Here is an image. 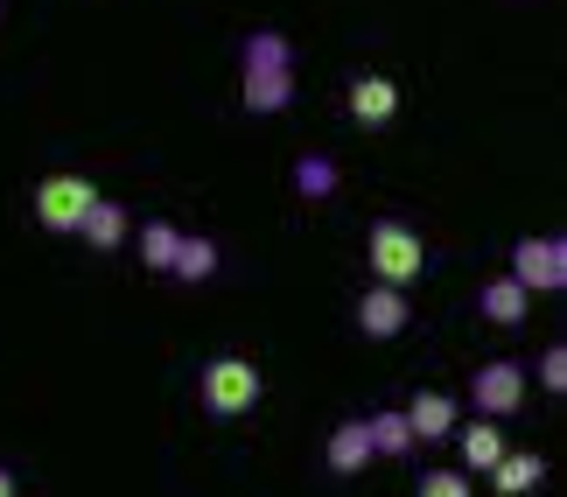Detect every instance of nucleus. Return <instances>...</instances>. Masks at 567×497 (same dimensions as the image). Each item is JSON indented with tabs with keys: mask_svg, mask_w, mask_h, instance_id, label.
I'll use <instances>...</instances> for the list:
<instances>
[{
	"mask_svg": "<svg viewBox=\"0 0 567 497\" xmlns=\"http://www.w3.org/2000/svg\"><path fill=\"white\" fill-rule=\"evenodd\" d=\"M238 63H246V92H238L246 113L252 120L288 113V105H295V42L280 29H252L246 50H238Z\"/></svg>",
	"mask_w": 567,
	"mask_h": 497,
	"instance_id": "1",
	"label": "nucleus"
},
{
	"mask_svg": "<svg viewBox=\"0 0 567 497\" xmlns=\"http://www.w3.org/2000/svg\"><path fill=\"white\" fill-rule=\"evenodd\" d=\"M259 393H267V379H259V364L252 358H210L204 364V379H196V400H204V414L210 421H246Z\"/></svg>",
	"mask_w": 567,
	"mask_h": 497,
	"instance_id": "2",
	"label": "nucleus"
},
{
	"mask_svg": "<svg viewBox=\"0 0 567 497\" xmlns=\"http://www.w3.org/2000/svg\"><path fill=\"white\" fill-rule=\"evenodd\" d=\"M364 259H372V273L385 280V288H413V280L427 273V246H421V231L400 225V218H379L372 231H364Z\"/></svg>",
	"mask_w": 567,
	"mask_h": 497,
	"instance_id": "3",
	"label": "nucleus"
},
{
	"mask_svg": "<svg viewBox=\"0 0 567 497\" xmlns=\"http://www.w3.org/2000/svg\"><path fill=\"white\" fill-rule=\"evenodd\" d=\"M526 393H533V379H526L518 358H491V364H476V379H470V400H476L484 421H512L518 406H526Z\"/></svg>",
	"mask_w": 567,
	"mask_h": 497,
	"instance_id": "4",
	"label": "nucleus"
},
{
	"mask_svg": "<svg viewBox=\"0 0 567 497\" xmlns=\"http://www.w3.org/2000/svg\"><path fill=\"white\" fill-rule=\"evenodd\" d=\"M92 197H99V189L84 183V176H42L29 189V210H35L42 231H78V218L92 210Z\"/></svg>",
	"mask_w": 567,
	"mask_h": 497,
	"instance_id": "5",
	"label": "nucleus"
},
{
	"mask_svg": "<svg viewBox=\"0 0 567 497\" xmlns=\"http://www.w3.org/2000/svg\"><path fill=\"white\" fill-rule=\"evenodd\" d=\"M512 280L526 294H560L567 288V239H518L512 246Z\"/></svg>",
	"mask_w": 567,
	"mask_h": 497,
	"instance_id": "6",
	"label": "nucleus"
},
{
	"mask_svg": "<svg viewBox=\"0 0 567 497\" xmlns=\"http://www.w3.org/2000/svg\"><path fill=\"white\" fill-rule=\"evenodd\" d=\"M406 322H413L406 288H385V280H379V288H364V294H358V330L372 336V343H392V336L406 330Z\"/></svg>",
	"mask_w": 567,
	"mask_h": 497,
	"instance_id": "7",
	"label": "nucleus"
},
{
	"mask_svg": "<svg viewBox=\"0 0 567 497\" xmlns=\"http://www.w3.org/2000/svg\"><path fill=\"white\" fill-rule=\"evenodd\" d=\"M343 105H351L358 126H385V120H400V84H392L385 71H358L351 92H343Z\"/></svg>",
	"mask_w": 567,
	"mask_h": 497,
	"instance_id": "8",
	"label": "nucleus"
},
{
	"mask_svg": "<svg viewBox=\"0 0 567 497\" xmlns=\"http://www.w3.org/2000/svg\"><path fill=\"white\" fill-rule=\"evenodd\" d=\"M484 477H491L497 497H533L539 484H547V456H533V448H505V456H497Z\"/></svg>",
	"mask_w": 567,
	"mask_h": 497,
	"instance_id": "9",
	"label": "nucleus"
},
{
	"mask_svg": "<svg viewBox=\"0 0 567 497\" xmlns=\"http://www.w3.org/2000/svg\"><path fill=\"white\" fill-rule=\"evenodd\" d=\"M322 463H330V477H364V463L372 456V435H364V421H337L330 442H322Z\"/></svg>",
	"mask_w": 567,
	"mask_h": 497,
	"instance_id": "10",
	"label": "nucleus"
},
{
	"mask_svg": "<svg viewBox=\"0 0 567 497\" xmlns=\"http://www.w3.org/2000/svg\"><path fill=\"white\" fill-rule=\"evenodd\" d=\"M126 231H134V218H126V204H113V197H92V210L78 218V239L92 252H120Z\"/></svg>",
	"mask_w": 567,
	"mask_h": 497,
	"instance_id": "11",
	"label": "nucleus"
},
{
	"mask_svg": "<svg viewBox=\"0 0 567 497\" xmlns=\"http://www.w3.org/2000/svg\"><path fill=\"white\" fill-rule=\"evenodd\" d=\"M526 309H533V294L518 288L512 273H497V280H484V288H476V315L497 322V330H518V322H526Z\"/></svg>",
	"mask_w": 567,
	"mask_h": 497,
	"instance_id": "12",
	"label": "nucleus"
},
{
	"mask_svg": "<svg viewBox=\"0 0 567 497\" xmlns=\"http://www.w3.org/2000/svg\"><path fill=\"white\" fill-rule=\"evenodd\" d=\"M406 427H413V442H449L455 435V400L449 393H413V406H406Z\"/></svg>",
	"mask_w": 567,
	"mask_h": 497,
	"instance_id": "13",
	"label": "nucleus"
},
{
	"mask_svg": "<svg viewBox=\"0 0 567 497\" xmlns=\"http://www.w3.org/2000/svg\"><path fill=\"white\" fill-rule=\"evenodd\" d=\"M455 448H463L470 477H484V469L505 456V427H497V421H470V427H455Z\"/></svg>",
	"mask_w": 567,
	"mask_h": 497,
	"instance_id": "14",
	"label": "nucleus"
},
{
	"mask_svg": "<svg viewBox=\"0 0 567 497\" xmlns=\"http://www.w3.org/2000/svg\"><path fill=\"white\" fill-rule=\"evenodd\" d=\"M176 246H183V231L168 225V218H147L141 225V267L147 273H168V267H176Z\"/></svg>",
	"mask_w": 567,
	"mask_h": 497,
	"instance_id": "15",
	"label": "nucleus"
},
{
	"mask_svg": "<svg viewBox=\"0 0 567 497\" xmlns=\"http://www.w3.org/2000/svg\"><path fill=\"white\" fill-rule=\"evenodd\" d=\"M295 189H301L309 204H330V197H337V162H330V155H301V162H295Z\"/></svg>",
	"mask_w": 567,
	"mask_h": 497,
	"instance_id": "16",
	"label": "nucleus"
},
{
	"mask_svg": "<svg viewBox=\"0 0 567 497\" xmlns=\"http://www.w3.org/2000/svg\"><path fill=\"white\" fill-rule=\"evenodd\" d=\"M364 435H372V456H406L413 448L406 414H364Z\"/></svg>",
	"mask_w": 567,
	"mask_h": 497,
	"instance_id": "17",
	"label": "nucleus"
},
{
	"mask_svg": "<svg viewBox=\"0 0 567 497\" xmlns=\"http://www.w3.org/2000/svg\"><path fill=\"white\" fill-rule=\"evenodd\" d=\"M168 273L189 280V288H196V280H210V273H217V239H183V246H176V267H168Z\"/></svg>",
	"mask_w": 567,
	"mask_h": 497,
	"instance_id": "18",
	"label": "nucleus"
},
{
	"mask_svg": "<svg viewBox=\"0 0 567 497\" xmlns=\"http://www.w3.org/2000/svg\"><path fill=\"white\" fill-rule=\"evenodd\" d=\"M413 497H476L463 469H421V484H413Z\"/></svg>",
	"mask_w": 567,
	"mask_h": 497,
	"instance_id": "19",
	"label": "nucleus"
},
{
	"mask_svg": "<svg viewBox=\"0 0 567 497\" xmlns=\"http://www.w3.org/2000/svg\"><path fill=\"white\" fill-rule=\"evenodd\" d=\"M539 385H547V393H567V343H547V358H539Z\"/></svg>",
	"mask_w": 567,
	"mask_h": 497,
	"instance_id": "20",
	"label": "nucleus"
},
{
	"mask_svg": "<svg viewBox=\"0 0 567 497\" xmlns=\"http://www.w3.org/2000/svg\"><path fill=\"white\" fill-rule=\"evenodd\" d=\"M0 497H21V484H14V469H0Z\"/></svg>",
	"mask_w": 567,
	"mask_h": 497,
	"instance_id": "21",
	"label": "nucleus"
}]
</instances>
